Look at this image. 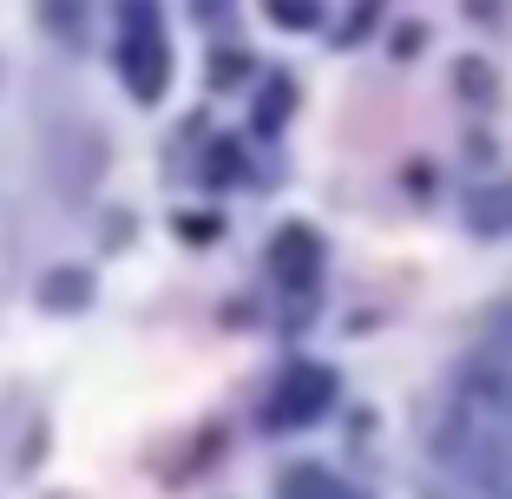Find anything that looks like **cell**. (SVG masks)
<instances>
[{"instance_id": "6da1fadb", "label": "cell", "mask_w": 512, "mask_h": 499, "mask_svg": "<svg viewBox=\"0 0 512 499\" xmlns=\"http://www.w3.org/2000/svg\"><path fill=\"white\" fill-rule=\"evenodd\" d=\"M132 20H138V33L119 40V73H125V86H132V99L151 106V99L171 86V40L151 33V14H132Z\"/></svg>"}, {"instance_id": "7a4b0ae2", "label": "cell", "mask_w": 512, "mask_h": 499, "mask_svg": "<svg viewBox=\"0 0 512 499\" xmlns=\"http://www.w3.org/2000/svg\"><path fill=\"white\" fill-rule=\"evenodd\" d=\"M329 401H335V375H329V368H289V375L276 381L263 421H270V427H309Z\"/></svg>"}, {"instance_id": "3957f363", "label": "cell", "mask_w": 512, "mask_h": 499, "mask_svg": "<svg viewBox=\"0 0 512 499\" xmlns=\"http://www.w3.org/2000/svg\"><path fill=\"white\" fill-rule=\"evenodd\" d=\"M270 270H276V283H289V289H309V283H316V270H322V243H316V230H309V224L276 230V243H270Z\"/></svg>"}, {"instance_id": "277c9868", "label": "cell", "mask_w": 512, "mask_h": 499, "mask_svg": "<svg viewBox=\"0 0 512 499\" xmlns=\"http://www.w3.org/2000/svg\"><path fill=\"white\" fill-rule=\"evenodd\" d=\"M276 493L283 499H362V493H348L335 473H322V467H289L283 480H276Z\"/></svg>"}, {"instance_id": "5b68a950", "label": "cell", "mask_w": 512, "mask_h": 499, "mask_svg": "<svg viewBox=\"0 0 512 499\" xmlns=\"http://www.w3.org/2000/svg\"><path fill=\"white\" fill-rule=\"evenodd\" d=\"M467 217H473L480 230H506V224H512V184H506V197H473Z\"/></svg>"}, {"instance_id": "8992f818", "label": "cell", "mask_w": 512, "mask_h": 499, "mask_svg": "<svg viewBox=\"0 0 512 499\" xmlns=\"http://www.w3.org/2000/svg\"><path fill=\"white\" fill-rule=\"evenodd\" d=\"M46 303H53V309H79V303H86V276H79V270L46 276Z\"/></svg>"}, {"instance_id": "52a82bcc", "label": "cell", "mask_w": 512, "mask_h": 499, "mask_svg": "<svg viewBox=\"0 0 512 499\" xmlns=\"http://www.w3.org/2000/svg\"><path fill=\"white\" fill-rule=\"evenodd\" d=\"M289 79H276V92H263V106H256V132H270V125H283V112H289Z\"/></svg>"}, {"instance_id": "ba28073f", "label": "cell", "mask_w": 512, "mask_h": 499, "mask_svg": "<svg viewBox=\"0 0 512 499\" xmlns=\"http://www.w3.org/2000/svg\"><path fill=\"white\" fill-rule=\"evenodd\" d=\"M453 79H460V92H467V99H493V73H486L480 60H467Z\"/></svg>"}, {"instance_id": "9c48e42d", "label": "cell", "mask_w": 512, "mask_h": 499, "mask_svg": "<svg viewBox=\"0 0 512 499\" xmlns=\"http://www.w3.org/2000/svg\"><path fill=\"white\" fill-rule=\"evenodd\" d=\"M276 20L283 27H316V7H276Z\"/></svg>"}]
</instances>
